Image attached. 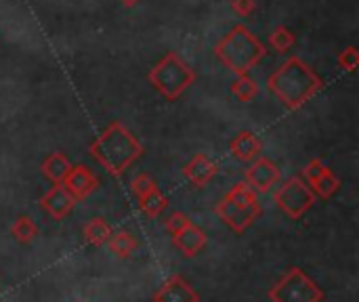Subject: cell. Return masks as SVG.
<instances>
[{
    "instance_id": "obj_17",
    "label": "cell",
    "mask_w": 359,
    "mask_h": 302,
    "mask_svg": "<svg viewBox=\"0 0 359 302\" xmlns=\"http://www.w3.org/2000/svg\"><path fill=\"white\" fill-rule=\"evenodd\" d=\"M84 242L88 244V246H93V248H99V246H105L107 242H109V238H111V225L105 221V219H101V217H97V219H93V221H88L86 225H84Z\"/></svg>"
},
{
    "instance_id": "obj_26",
    "label": "cell",
    "mask_w": 359,
    "mask_h": 302,
    "mask_svg": "<svg viewBox=\"0 0 359 302\" xmlns=\"http://www.w3.org/2000/svg\"><path fill=\"white\" fill-rule=\"evenodd\" d=\"M191 219L185 214V212H181V210H175V212H170L168 217H166V221H164V227H166V231L172 235V233H177L179 229H183L187 223H189Z\"/></svg>"
},
{
    "instance_id": "obj_4",
    "label": "cell",
    "mask_w": 359,
    "mask_h": 302,
    "mask_svg": "<svg viewBox=\"0 0 359 302\" xmlns=\"http://www.w3.org/2000/svg\"><path fill=\"white\" fill-rule=\"evenodd\" d=\"M194 80L196 74L191 71V67L175 53H168L149 71V82L168 101H177L194 84Z\"/></svg>"
},
{
    "instance_id": "obj_23",
    "label": "cell",
    "mask_w": 359,
    "mask_h": 302,
    "mask_svg": "<svg viewBox=\"0 0 359 302\" xmlns=\"http://www.w3.org/2000/svg\"><path fill=\"white\" fill-rule=\"evenodd\" d=\"M294 44V34L286 27V25H278L271 34H269V46L278 53H286L290 50Z\"/></svg>"
},
{
    "instance_id": "obj_19",
    "label": "cell",
    "mask_w": 359,
    "mask_h": 302,
    "mask_svg": "<svg viewBox=\"0 0 359 302\" xmlns=\"http://www.w3.org/2000/svg\"><path fill=\"white\" fill-rule=\"evenodd\" d=\"M109 250L118 256V259H128L135 250H137V240L128 229H120L116 233H111L109 242H107Z\"/></svg>"
},
{
    "instance_id": "obj_15",
    "label": "cell",
    "mask_w": 359,
    "mask_h": 302,
    "mask_svg": "<svg viewBox=\"0 0 359 302\" xmlns=\"http://www.w3.org/2000/svg\"><path fill=\"white\" fill-rule=\"evenodd\" d=\"M261 149H263L261 139H259L255 132H250V130H242V132H238V135L231 139V143H229V151H231V156H233L236 160H240V162L257 160V158H259V153H261Z\"/></svg>"
},
{
    "instance_id": "obj_13",
    "label": "cell",
    "mask_w": 359,
    "mask_h": 302,
    "mask_svg": "<svg viewBox=\"0 0 359 302\" xmlns=\"http://www.w3.org/2000/svg\"><path fill=\"white\" fill-rule=\"evenodd\" d=\"M76 202L74 198L65 191L63 185H53L40 200V208L46 210L55 221H61L65 219L72 210H74Z\"/></svg>"
},
{
    "instance_id": "obj_24",
    "label": "cell",
    "mask_w": 359,
    "mask_h": 302,
    "mask_svg": "<svg viewBox=\"0 0 359 302\" xmlns=\"http://www.w3.org/2000/svg\"><path fill=\"white\" fill-rule=\"evenodd\" d=\"M158 187V183L149 177V174H145V172H139L133 181H130V191H133V195H135V200L139 202L141 198H145L149 191H154Z\"/></svg>"
},
{
    "instance_id": "obj_9",
    "label": "cell",
    "mask_w": 359,
    "mask_h": 302,
    "mask_svg": "<svg viewBox=\"0 0 359 302\" xmlns=\"http://www.w3.org/2000/svg\"><path fill=\"white\" fill-rule=\"evenodd\" d=\"M282 181V172L276 162L269 158H257L252 166L246 170V185L259 195V193H269L278 183Z\"/></svg>"
},
{
    "instance_id": "obj_6",
    "label": "cell",
    "mask_w": 359,
    "mask_h": 302,
    "mask_svg": "<svg viewBox=\"0 0 359 302\" xmlns=\"http://www.w3.org/2000/svg\"><path fill=\"white\" fill-rule=\"evenodd\" d=\"M276 204L288 219L299 221L313 208L316 195L301 177H292L276 191Z\"/></svg>"
},
{
    "instance_id": "obj_5",
    "label": "cell",
    "mask_w": 359,
    "mask_h": 302,
    "mask_svg": "<svg viewBox=\"0 0 359 302\" xmlns=\"http://www.w3.org/2000/svg\"><path fill=\"white\" fill-rule=\"evenodd\" d=\"M267 296L271 302H322L324 290L309 275H305L303 269L292 267L280 277L278 284L271 286Z\"/></svg>"
},
{
    "instance_id": "obj_11",
    "label": "cell",
    "mask_w": 359,
    "mask_h": 302,
    "mask_svg": "<svg viewBox=\"0 0 359 302\" xmlns=\"http://www.w3.org/2000/svg\"><path fill=\"white\" fill-rule=\"evenodd\" d=\"M170 240H172V246H175L183 256H187V259L198 256V254L206 248V244H208V238H206L204 229L198 227L194 221H189V223H187L183 229H179L177 233H172Z\"/></svg>"
},
{
    "instance_id": "obj_18",
    "label": "cell",
    "mask_w": 359,
    "mask_h": 302,
    "mask_svg": "<svg viewBox=\"0 0 359 302\" xmlns=\"http://www.w3.org/2000/svg\"><path fill=\"white\" fill-rule=\"evenodd\" d=\"M139 208H141V212H143L147 219H158V217H162V214L166 212V208H168V198L162 193L160 187H156L154 191H149L145 198L139 200Z\"/></svg>"
},
{
    "instance_id": "obj_2",
    "label": "cell",
    "mask_w": 359,
    "mask_h": 302,
    "mask_svg": "<svg viewBox=\"0 0 359 302\" xmlns=\"http://www.w3.org/2000/svg\"><path fill=\"white\" fill-rule=\"evenodd\" d=\"M90 153L109 174L120 177L143 156V145L126 126H122L120 122H111L93 141Z\"/></svg>"
},
{
    "instance_id": "obj_1",
    "label": "cell",
    "mask_w": 359,
    "mask_h": 302,
    "mask_svg": "<svg viewBox=\"0 0 359 302\" xmlns=\"http://www.w3.org/2000/svg\"><path fill=\"white\" fill-rule=\"evenodd\" d=\"M269 90L288 107V109H301L309 99H313L324 82L322 78L305 63L301 57L286 59L271 76H269Z\"/></svg>"
},
{
    "instance_id": "obj_14",
    "label": "cell",
    "mask_w": 359,
    "mask_h": 302,
    "mask_svg": "<svg viewBox=\"0 0 359 302\" xmlns=\"http://www.w3.org/2000/svg\"><path fill=\"white\" fill-rule=\"evenodd\" d=\"M217 170H219V166H217V162H215L212 158H208V156H204V153H198V156H194V158L187 162V166H185V177H187V181H189L191 185H196V187H206V185L215 179Z\"/></svg>"
},
{
    "instance_id": "obj_20",
    "label": "cell",
    "mask_w": 359,
    "mask_h": 302,
    "mask_svg": "<svg viewBox=\"0 0 359 302\" xmlns=\"http://www.w3.org/2000/svg\"><path fill=\"white\" fill-rule=\"evenodd\" d=\"M11 235L15 238L17 244L29 246V244L38 238V227H36V223H34L27 214H21V217H17V221L13 223Z\"/></svg>"
},
{
    "instance_id": "obj_10",
    "label": "cell",
    "mask_w": 359,
    "mask_h": 302,
    "mask_svg": "<svg viewBox=\"0 0 359 302\" xmlns=\"http://www.w3.org/2000/svg\"><path fill=\"white\" fill-rule=\"evenodd\" d=\"M65 187V191L74 198V202H82L86 200L90 193L97 191L99 187V179L95 177V172L84 166V164H78V166H72L67 177L63 179L61 183Z\"/></svg>"
},
{
    "instance_id": "obj_22",
    "label": "cell",
    "mask_w": 359,
    "mask_h": 302,
    "mask_svg": "<svg viewBox=\"0 0 359 302\" xmlns=\"http://www.w3.org/2000/svg\"><path fill=\"white\" fill-rule=\"evenodd\" d=\"M231 95L238 99V101H242V103H248V101H252L257 95H259V86H257V82L246 74V76H238L236 80H233V84H231Z\"/></svg>"
},
{
    "instance_id": "obj_3",
    "label": "cell",
    "mask_w": 359,
    "mask_h": 302,
    "mask_svg": "<svg viewBox=\"0 0 359 302\" xmlns=\"http://www.w3.org/2000/svg\"><path fill=\"white\" fill-rule=\"evenodd\" d=\"M219 61L238 76H246L267 55L265 44L244 25H233L215 48Z\"/></svg>"
},
{
    "instance_id": "obj_27",
    "label": "cell",
    "mask_w": 359,
    "mask_h": 302,
    "mask_svg": "<svg viewBox=\"0 0 359 302\" xmlns=\"http://www.w3.org/2000/svg\"><path fill=\"white\" fill-rule=\"evenodd\" d=\"M231 6H233V11H236L240 17H248V15L257 8L255 0H231Z\"/></svg>"
},
{
    "instance_id": "obj_21",
    "label": "cell",
    "mask_w": 359,
    "mask_h": 302,
    "mask_svg": "<svg viewBox=\"0 0 359 302\" xmlns=\"http://www.w3.org/2000/svg\"><path fill=\"white\" fill-rule=\"evenodd\" d=\"M223 200H227V202H231V204H236V206H244V208H248V206H257L259 204V198H257V193L244 183V181H240V183H236L227 193H225V198Z\"/></svg>"
},
{
    "instance_id": "obj_8",
    "label": "cell",
    "mask_w": 359,
    "mask_h": 302,
    "mask_svg": "<svg viewBox=\"0 0 359 302\" xmlns=\"http://www.w3.org/2000/svg\"><path fill=\"white\" fill-rule=\"evenodd\" d=\"M215 210H217L219 219H221L231 231H236V233H240V235H242L248 227H252L255 221H257V219L261 217V212H263L261 204L244 208V206H236V204H231V202H227V200H221V202L217 204Z\"/></svg>"
},
{
    "instance_id": "obj_16",
    "label": "cell",
    "mask_w": 359,
    "mask_h": 302,
    "mask_svg": "<svg viewBox=\"0 0 359 302\" xmlns=\"http://www.w3.org/2000/svg\"><path fill=\"white\" fill-rule=\"evenodd\" d=\"M69 168H72V164H69L67 156L61 153V151L48 153V156L44 158V162H42V174H44L53 185H61L63 179L67 177Z\"/></svg>"
},
{
    "instance_id": "obj_7",
    "label": "cell",
    "mask_w": 359,
    "mask_h": 302,
    "mask_svg": "<svg viewBox=\"0 0 359 302\" xmlns=\"http://www.w3.org/2000/svg\"><path fill=\"white\" fill-rule=\"evenodd\" d=\"M301 179L313 191V195H320L322 200H330L341 187V181L337 179V174L318 158L305 164Z\"/></svg>"
},
{
    "instance_id": "obj_12",
    "label": "cell",
    "mask_w": 359,
    "mask_h": 302,
    "mask_svg": "<svg viewBox=\"0 0 359 302\" xmlns=\"http://www.w3.org/2000/svg\"><path fill=\"white\" fill-rule=\"evenodd\" d=\"M154 302H200L198 290L181 275L168 277L156 292H154Z\"/></svg>"
},
{
    "instance_id": "obj_28",
    "label": "cell",
    "mask_w": 359,
    "mask_h": 302,
    "mask_svg": "<svg viewBox=\"0 0 359 302\" xmlns=\"http://www.w3.org/2000/svg\"><path fill=\"white\" fill-rule=\"evenodd\" d=\"M120 2H122V4H126V6H135L139 0H120Z\"/></svg>"
},
{
    "instance_id": "obj_25",
    "label": "cell",
    "mask_w": 359,
    "mask_h": 302,
    "mask_svg": "<svg viewBox=\"0 0 359 302\" xmlns=\"http://www.w3.org/2000/svg\"><path fill=\"white\" fill-rule=\"evenodd\" d=\"M358 65H359V53L355 46H349V48H345V50L339 55V67H341V69H345V71L353 74V71L358 69Z\"/></svg>"
}]
</instances>
